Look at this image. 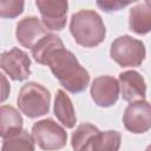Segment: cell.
Segmentation results:
<instances>
[{"label":"cell","mask_w":151,"mask_h":151,"mask_svg":"<svg viewBox=\"0 0 151 151\" xmlns=\"http://www.w3.org/2000/svg\"><path fill=\"white\" fill-rule=\"evenodd\" d=\"M44 65L50 66L53 76L68 92H83L90 83L88 72L79 64L76 55L64 46L53 50Z\"/></svg>","instance_id":"1"},{"label":"cell","mask_w":151,"mask_h":151,"mask_svg":"<svg viewBox=\"0 0 151 151\" xmlns=\"http://www.w3.org/2000/svg\"><path fill=\"white\" fill-rule=\"evenodd\" d=\"M70 31L76 42L83 47H96L105 39L106 29L101 17L92 9L76 12L70 22Z\"/></svg>","instance_id":"2"},{"label":"cell","mask_w":151,"mask_h":151,"mask_svg":"<svg viewBox=\"0 0 151 151\" xmlns=\"http://www.w3.org/2000/svg\"><path fill=\"white\" fill-rule=\"evenodd\" d=\"M51 94L46 87L38 83L25 84L18 96L19 110L29 118H37L46 114L50 110Z\"/></svg>","instance_id":"3"},{"label":"cell","mask_w":151,"mask_h":151,"mask_svg":"<svg viewBox=\"0 0 151 151\" xmlns=\"http://www.w3.org/2000/svg\"><path fill=\"white\" fill-rule=\"evenodd\" d=\"M144 44L130 35H122L117 38L110 48L111 58L122 67H137L142 65L145 59Z\"/></svg>","instance_id":"4"},{"label":"cell","mask_w":151,"mask_h":151,"mask_svg":"<svg viewBox=\"0 0 151 151\" xmlns=\"http://www.w3.org/2000/svg\"><path fill=\"white\" fill-rule=\"evenodd\" d=\"M32 138L40 149L45 151H55L66 145L67 133L54 120L42 119L33 125Z\"/></svg>","instance_id":"5"},{"label":"cell","mask_w":151,"mask_h":151,"mask_svg":"<svg viewBox=\"0 0 151 151\" xmlns=\"http://www.w3.org/2000/svg\"><path fill=\"white\" fill-rule=\"evenodd\" d=\"M123 123L132 133H144L151 129V104L146 100L133 101L124 111Z\"/></svg>","instance_id":"6"},{"label":"cell","mask_w":151,"mask_h":151,"mask_svg":"<svg viewBox=\"0 0 151 151\" xmlns=\"http://www.w3.org/2000/svg\"><path fill=\"white\" fill-rule=\"evenodd\" d=\"M0 66L2 71L13 80H25L31 74V59L26 52L13 47L1 54Z\"/></svg>","instance_id":"7"},{"label":"cell","mask_w":151,"mask_h":151,"mask_svg":"<svg viewBox=\"0 0 151 151\" xmlns=\"http://www.w3.org/2000/svg\"><path fill=\"white\" fill-rule=\"evenodd\" d=\"M40 11L42 24L52 31H61L67 19V1L60 0H38L35 2Z\"/></svg>","instance_id":"8"},{"label":"cell","mask_w":151,"mask_h":151,"mask_svg":"<svg viewBox=\"0 0 151 151\" xmlns=\"http://www.w3.org/2000/svg\"><path fill=\"white\" fill-rule=\"evenodd\" d=\"M119 83L111 76L97 77L91 85V97L101 107H109L117 103L119 97Z\"/></svg>","instance_id":"9"},{"label":"cell","mask_w":151,"mask_h":151,"mask_svg":"<svg viewBox=\"0 0 151 151\" xmlns=\"http://www.w3.org/2000/svg\"><path fill=\"white\" fill-rule=\"evenodd\" d=\"M46 34L48 33L45 28V25L41 24V21L35 17H26L17 25V40L26 48H33V46Z\"/></svg>","instance_id":"10"},{"label":"cell","mask_w":151,"mask_h":151,"mask_svg":"<svg viewBox=\"0 0 151 151\" xmlns=\"http://www.w3.org/2000/svg\"><path fill=\"white\" fill-rule=\"evenodd\" d=\"M119 90L124 100L133 103L144 100L146 84L144 78L136 71H125L119 74Z\"/></svg>","instance_id":"11"},{"label":"cell","mask_w":151,"mask_h":151,"mask_svg":"<svg viewBox=\"0 0 151 151\" xmlns=\"http://www.w3.org/2000/svg\"><path fill=\"white\" fill-rule=\"evenodd\" d=\"M130 29L137 34H146L151 31V1H144L130 9Z\"/></svg>","instance_id":"12"},{"label":"cell","mask_w":151,"mask_h":151,"mask_svg":"<svg viewBox=\"0 0 151 151\" xmlns=\"http://www.w3.org/2000/svg\"><path fill=\"white\" fill-rule=\"evenodd\" d=\"M21 114L9 105H2L0 109V134L2 139L9 138L22 130Z\"/></svg>","instance_id":"13"},{"label":"cell","mask_w":151,"mask_h":151,"mask_svg":"<svg viewBox=\"0 0 151 151\" xmlns=\"http://www.w3.org/2000/svg\"><path fill=\"white\" fill-rule=\"evenodd\" d=\"M54 114L66 129L74 127L77 123L74 107L70 97L63 90L57 91L55 99H54Z\"/></svg>","instance_id":"14"},{"label":"cell","mask_w":151,"mask_h":151,"mask_svg":"<svg viewBox=\"0 0 151 151\" xmlns=\"http://www.w3.org/2000/svg\"><path fill=\"white\" fill-rule=\"evenodd\" d=\"M100 131L90 123L80 124L72 134L71 145L73 151H92L94 137Z\"/></svg>","instance_id":"15"},{"label":"cell","mask_w":151,"mask_h":151,"mask_svg":"<svg viewBox=\"0 0 151 151\" xmlns=\"http://www.w3.org/2000/svg\"><path fill=\"white\" fill-rule=\"evenodd\" d=\"M64 46L61 39L52 33L46 34L42 39H40L32 48V55L34 58V60L41 65L45 64V60L47 58V55L55 48Z\"/></svg>","instance_id":"16"},{"label":"cell","mask_w":151,"mask_h":151,"mask_svg":"<svg viewBox=\"0 0 151 151\" xmlns=\"http://www.w3.org/2000/svg\"><path fill=\"white\" fill-rule=\"evenodd\" d=\"M122 136L118 131L99 132L92 143V151H118L120 147Z\"/></svg>","instance_id":"17"},{"label":"cell","mask_w":151,"mask_h":151,"mask_svg":"<svg viewBox=\"0 0 151 151\" xmlns=\"http://www.w3.org/2000/svg\"><path fill=\"white\" fill-rule=\"evenodd\" d=\"M1 151H34V140L25 130L4 139Z\"/></svg>","instance_id":"18"},{"label":"cell","mask_w":151,"mask_h":151,"mask_svg":"<svg viewBox=\"0 0 151 151\" xmlns=\"http://www.w3.org/2000/svg\"><path fill=\"white\" fill-rule=\"evenodd\" d=\"M24 1L1 0L0 1V15L1 18H15L22 13Z\"/></svg>","instance_id":"19"},{"label":"cell","mask_w":151,"mask_h":151,"mask_svg":"<svg viewBox=\"0 0 151 151\" xmlns=\"http://www.w3.org/2000/svg\"><path fill=\"white\" fill-rule=\"evenodd\" d=\"M131 2H120V1H98L97 5L105 12H113L119 11L122 7L130 5Z\"/></svg>","instance_id":"20"},{"label":"cell","mask_w":151,"mask_h":151,"mask_svg":"<svg viewBox=\"0 0 151 151\" xmlns=\"http://www.w3.org/2000/svg\"><path fill=\"white\" fill-rule=\"evenodd\" d=\"M1 79H2V97H1V100L4 101L7 98V91H5V88L9 90V85H7V81H6V78H5L4 74H1Z\"/></svg>","instance_id":"21"},{"label":"cell","mask_w":151,"mask_h":151,"mask_svg":"<svg viewBox=\"0 0 151 151\" xmlns=\"http://www.w3.org/2000/svg\"><path fill=\"white\" fill-rule=\"evenodd\" d=\"M145 151H151V144H150V145H147V147L145 149Z\"/></svg>","instance_id":"22"}]
</instances>
